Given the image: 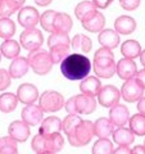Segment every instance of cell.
Returning <instances> with one entry per match:
<instances>
[{"label": "cell", "mask_w": 145, "mask_h": 154, "mask_svg": "<svg viewBox=\"0 0 145 154\" xmlns=\"http://www.w3.org/2000/svg\"><path fill=\"white\" fill-rule=\"evenodd\" d=\"M91 60L84 54L73 53L60 62V72L69 81H81L91 72Z\"/></svg>", "instance_id": "cell-1"}, {"label": "cell", "mask_w": 145, "mask_h": 154, "mask_svg": "<svg viewBox=\"0 0 145 154\" xmlns=\"http://www.w3.org/2000/svg\"><path fill=\"white\" fill-rule=\"evenodd\" d=\"M93 69L96 77L100 79H110L116 73V62L112 50L107 48H100L95 51Z\"/></svg>", "instance_id": "cell-2"}, {"label": "cell", "mask_w": 145, "mask_h": 154, "mask_svg": "<svg viewBox=\"0 0 145 154\" xmlns=\"http://www.w3.org/2000/svg\"><path fill=\"white\" fill-rule=\"evenodd\" d=\"M96 105H98L96 99L85 94L75 95L64 103L68 114H91L95 112Z\"/></svg>", "instance_id": "cell-3"}, {"label": "cell", "mask_w": 145, "mask_h": 154, "mask_svg": "<svg viewBox=\"0 0 145 154\" xmlns=\"http://www.w3.org/2000/svg\"><path fill=\"white\" fill-rule=\"evenodd\" d=\"M27 62L31 69L39 76H45L48 75L53 68V62L49 55V51L44 49H36L32 51H28Z\"/></svg>", "instance_id": "cell-4"}, {"label": "cell", "mask_w": 145, "mask_h": 154, "mask_svg": "<svg viewBox=\"0 0 145 154\" xmlns=\"http://www.w3.org/2000/svg\"><path fill=\"white\" fill-rule=\"evenodd\" d=\"M93 136H95L94 134V123L88 119H82V121L77 125L73 128L67 139H68V143L72 146L75 148H80V146H85L91 141Z\"/></svg>", "instance_id": "cell-5"}, {"label": "cell", "mask_w": 145, "mask_h": 154, "mask_svg": "<svg viewBox=\"0 0 145 154\" xmlns=\"http://www.w3.org/2000/svg\"><path fill=\"white\" fill-rule=\"evenodd\" d=\"M64 96L55 90H46L39 96V107L42 112L53 113L64 107Z\"/></svg>", "instance_id": "cell-6"}, {"label": "cell", "mask_w": 145, "mask_h": 154, "mask_svg": "<svg viewBox=\"0 0 145 154\" xmlns=\"http://www.w3.org/2000/svg\"><path fill=\"white\" fill-rule=\"evenodd\" d=\"M19 42L23 49H26L28 51L40 49L44 42V35L39 28H26L25 31L21 33L19 36Z\"/></svg>", "instance_id": "cell-7"}, {"label": "cell", "mask_w": 145, "mask_h": 154, "mask_svg": "<svg viewBox=\"0 0 145 154\" xmlns=\"http://www.w3.org/2000/svg\"><path fill=\"white\" fill-rule=\"evenodd\" d=\"M144 90L145 89L143 88V85L135 77H132V79L125 81L119 93H121V98H123L125 102L135 103L144 96Z\"/></svg>", "instance_id": "cell-8"}, {"label": "cell", "mask_w": 145, "mask_h": 154, "mask_svg": "<svg viewBox=\"0 0 145 154\" xmlns=\"http://www.w3.org/2000/svg\"><path fill=\"white\" fill-rule=\"evenodd\" d=\"M96 96H98V102L100 105H103L104 108H112L119 103L121 93L116 86L105 85L101 86V89Z\"/></svg>", "instance_id": "cell-9"}, {"label": "cell", "mask_w": 145, "mask_h": 154, "mask_svg": "<svg viewBox=\"0 0 145 154\" xmlns=\"http://www.w3.org/2000/svg\"><path fill=\"white\" fill-rule=\"evenodd\" d=\"M18 22L22 27L26 28H33L37 26L40 21V13L35 7H22L18 11Z\"/></svg>", "instance_id": "cell-10"}, {"label": "cell", "mask_w": 145, "mask_h": 154, "mask_svg": "<svg viewBox=\"0 0 145 154\" xmlns=\"http://www.w3.org/2000/svg\"><path fill=\"white\" fill-rule=\"evenodd\" d=\"M22 121L28 126H37L40 125L41 121L44 119V112L41 110V108L36 104H28L21 112Z\"/></svg>", "instance_id": "cell-11"}, {"label": "cell", "mask_w": 145, "mask_h": 154, "mask_svg": "<svg viewBox=\"0 0 145 154\" xmlns=\"http://www.w3.org/2000/svg\"><path fill=\"white\" fill-rule=\"evenodd\" d=\"M130 119V110L126 105L117 104L109 108V121L114 125V127H123Z\"/></svg>", "instance_id": "cell-12"}, {"label": "cell", "mask_w": 145, "mask_h": 154, "mask_svg": "<svg viewBox=\"0 0 145 154\" xmlns=\"http://www.w3.org/2000/svg\"><path fill=\"white\" fill-rule=\"evenodd\" d=\"M17 98H18V102H21L26 105L33 104L39 99V90L32 84H28V82L22 84L17 89Z\"/></svg>", "instance_id": "cell-13"}, {"label": "cell", "mask_w": 145, "mask_h": 154, "mask_svg": "<svg viewBox=\"0 0 145 154\" xmlns=\"http://www.w3.org/2000/svg\"><path fill=\"white\" fill-rule=\"evenodd\" d=\"M8 134L17 143H25L30 137L31 130L23 121H13L8 127Z\"/></svg>", "instance_id": "cell-14"}, {"label": "cell", "mask_w": 145, "mask_h": 154, "mask_svg": "<svg viewBox=\"0 0 145 154\" xmlns=\"http://www.w3.org/2000/svg\"><path fill=\"white\" fill-rule=\"evenodd\" d=\"M137 72V67L135 60L132 59H127V58H122L117 64H116V73L118 75L121 80L126 81L135 77Z\"/></svg>", "instance_id": "cell-15"}, {"label": "cell", "mask_w": 145, "mask_h": 154, "mask_svg": "<svg viewBox=\"0 0 145 154\" xmlns=\"http://www.w3.org/2000/svg\"><path fill=\"white\" fill-rule=\"evenodd\" d=\"M98 41L101 48H107L109 50H113L119 45V35L112 28H104L99 32Z\"/></svg>", "instance_id": "cell-16"}, {"label": "cell", "mask_w": 145, "mask_h": 154, "mask_svg": "<svg viewBox=\"0 0 145 154\" xmlns=\"http://www.w3.org/2000/svg\"><path fill=\"white\" fill-rule=\"evenodd\" d=\"M73 27V21L69 14L67 13H62V12H57L55 18H54V23H53V32L55 33H67L72 30Z\"/></svg>", "instance_id": "cell-17"}, {"label": "cell", "mask_w": 145, "mask_h": 154, "mask_svg": "<svg viewBox=\"0 0 145 154\" xmlns=\"http://www.w3.org/2000/svg\"><path fill=\"white\" fill-rule=\"evenodd\" d=\"M136 30V21L130 16H119L114 21V31L118 35H131Z\"/></svg>", "instance_id": "cell-18"}, {"label": "cell", "mask_w": 145, "mask_h": 154, "mask_svg": "<svg viewBox=\"0 0 145 154\" xmlns=\"http://www.w3.org/2000/svg\"><path fill=\"white\" fill-rule=\"evenodd\" d=\"M101 89V82L99 80V77H86V79L81 80V84H80V91L81 94H85V95H89V96H93L95 98L98 93Z\"/></svg>", "instance_id": "cell-19"}, {"label": "cell", "mask_w": 145, "mask_h": 154, "mask_svg": "<svg viewBox=\"0 0 145 154\" xmlns=\"http://www.w3.org/2000/svg\"><path fill=\"white\" fill-rule=\"evenodd\" d=\"M112 136H113V141L118 146H130L135 140V134L125 126L114 128Z\"/></svg>", "instance_id": "cell-20"}, {"label": "cell", "mask_w": 145, "mask_h": 154, "mask_svg": "<svg viewBox=\"0 0 145 154\" xmlns=\"http://www.w3.org/2000/svg\"><path fill=\"white\" fill-rule=\"evenodd\" d=\"M114 131V125L109 121V118L100 117L94 122V134L99 139H108Z\"/></svg>", "instance_id": "cell-21"}, {"label": "cell", "mask_w": 145, "mask_h": 154, "mask_svg": "<svg viewBox=\"0 0 145 154\" xmlns=\"http://www.w3.org/2000/svg\"><path fill=\"white\" fill-rule=\"evenodd\" d=\"M28 68H30V66H28L27 58L17 57L14 58L11 66H9L8 72L12 79H21V77H23L28 72Z\"/></svg>", "instance_id": "cell-22"}, {"label": "cell", "mask_w": 145, "mask_h": 154, "mask_svg": "<svg viewBox=\"0 0 145 154\" xmlns=\"http://www.w3.org/2000/svg\"><path fill=\"white\" fill-rule=\"evenodd\" d=\"M96 12H98V9L94 5V3L89 2V0H84V2L79 3L75 8V16L80 22H84L90 17H93Z\"/></svg>", "instance_id": "cell-23"}, {"label": "cell", "mask_w": 145, "mask_h": 154, "mask_svg": "<svg viewBox=\"0 0 145 154\" xmlns=\"http://www.w3.org/2000/svg\"><path fill=\"white\" fill-rule=\"evenodd\" d=\"M60 131H62V121L58 117H55V116H50V117H46L41 121L39 134L50 135V134L60 132Z\"/></svg>", "instance_id": "cell-24"}, {"label": "cell", "mask_w": 145, "mask_h": 154, "mask_svg": "<svg viewBox=\"0 0 145 154\" xmlns=\"http://www.w3.org/2000/svg\"><path fill=\"white\" fill-rule=\"evenodd\" d=\"M82 27L89 32H100L101 30H104L105 26V17L100 12H96L93 17H90L89 19L81 22Z\"/></svg>", "instance_id": "cell-25"}, {"label": "cell", "mask_w": 145, "mask_h": 154, "mask_svg": "<svg viewBox=\"0 0 145 154\" xmlns=\"http://www.w3.org/2000/svg\"><path fill=\"white\" fill-rule=\"evenodd\" d=\"M71 46L72 49L81 53V54H86V53L91 51V48H93V41L91 38L86 35H76L71 40Z\"/></svg>", "instance_id": "cell-26"}, {"label": "cell", "mask_w": 145, "mask_h": 154, "mask_svg": "<svg viewBox=\"0 0 145 154\" xmlns=\"http://www.w3.org/2000/svg\"><path fill=\"white\" fill-rule=\"evenodd\" d=\"M140 53H141V45L136 40H126L121 45V54L123 58L135 60V58H139Z\"/></svg>", "instance_id": "cell-27"}, {"label": "cell", "mask_w": 145, "mask_h": 154, "mask_svg": "<svg viewBox=\"0 0 145 154\" xmlns=\"http://www.w3.org/2000/svg\"><path fill=\"white\" fill-rule=\"evenodd\" d=\"M19 51H21V45H19L18 41L13 40V38L4 40V42L0 45V53L7 59H14V58L19 57Z\"/></svg>", "instance_id": "cell-28"}, {"label": "cell", "mask_w": 145, "mask_h": 154, "mask_svg": "<svg viewBox=\"0 0 145 154\" xmlns=\"http://www.w3.org/2000/svg\"><path fill=\"white\" fill-rule=\"evenodd\" d=\"M45 136V143H46V152L50 153H58L60 152L64 146V137L62 136L60 132L50 134V135H44Z\"/></svg>", "instance_id": "cell-29"}, {"label": "cell", "mask_w": 145, "mask_h": 154, "mask_svg": "<svg viewBox=\"0 0 145 154\" xmlns=\"http://www.w3.org/2000/svg\"><path fill=\"white\" fill-rule=\"evenodd\" d=\"M18 98L12 93H4L0 95V112L11 113L17 108Z\"/></svg>", "instance_id": "cell-30"}, {"label": "cell", "mask_w": 145, "mask_h": 154, "mask_svg": "<svg viewBox=\"0 0 145 154\" xmlns=\"http://www.w3.org/2000/svg\"><path fill=\"white\" fill-rule=\"evenodd\" d=\"M130 130L135 134V136H144L145 135V116L141 113L134 114L128 119Z\"/></svg>", "instance_id": "cell-31"}, {"label": "cell", "mask_w": 145, "mask_h": 154, "mask_svg": "<svg viewBox=\"0 0 145 154\" xmlns=\"http://www.w3.org/2000/svg\"><path fill=\"white\" fill-rule=\"evenodd\" d=\"M16 33V23L12 18H0V37L4 40L12 38Z\"/></svg>", "instance_id": "cell-32"}, {"label": "cell", "mask_w": 145, "mask_h": 154, "mask_svg": "<svg viewBox=\"0 0 145 154\" xmlns=\"http://www.w3.org/2000/svg\"><path fill=\"white\" fill-rule=\"evenodd\" d=\"M71 45H54L49 48V55L54 64L60 63L67 55H69Z\"/></svg>", "instance_id": "cell-33"}, {"label": "cell", "mask_w": 145, "mask_h": 154, "mask_svg": "<svg viewBox=\"0 0 145 154\" xmlns=\"http://www.w3.org/2000/svg\"><path fill=\"white\" fill-rule=\"evenodd\" d=\"M113 143L108 139H98L91 149L93 154H113Z\"/></svg>", "instance_id": "cell-34"}, {"label": "cell", "mask_w": 145, "mask_h": 154, "mask_svg": "<svg viewBox=\"0 0 145 154\" xmlns=\"http://www.w3.org/2000/svg\"><path fill=\"white\" fill-rule=\"evenodd\" d=\"M17 141L11 136L0 137V154H18Z\"/></svg>", "instance_id": "cell-35"}, {"label": "cell", "mask_w": 145, "mask_h": 154, "mask_svg": "<svg viewBox=\"0 0 145 154\" xmlns=\"http://www.w3.org/2000/svg\"><path fill=\"white\" fill-rule=\"evenodd\" d=\"M21 8L22 7H19L13 0H2L0 2V18H3V17L9 18L16 12H18Z\"/></svg>", "instance_id": "cell-36"}, {"label": "cell", "mask_w": 145, "mask_h": 154, "mask_svg": "<svg viewBox=\"0 0 145 154\" xmlns=\"http://www.w3.org/2000/svg\"><path fill=\"white\" fill-rule=\"evenodd\" d=\"M81 121H82V118L79 114H68L63 121H62V131L66 134V136H68Z\"/></svg>", "instance_id": "cell-37"}, {"label": "cell", "mask_w": 145, "mask_h": 154, "mask_svg": "<svg viewBox=\"0 0 145 154\" xmlns=\"http://www.w3.org/2000/svg\"><path fill=\"white\" fill-rule=\"evenodd\" d=\"M55 14H57L55 11H46L40 16V21H39V23L41 25L44 31L53 33V23H54Z\"/></svg>", "instance_id": "cell-38"}, {"label": "cell", "mask_w": 145, "mask_h": 154, "mask_svg": "<svg viewBox=\"0 0 145 154\" xmlns=\"http://www.w3.org/2000/svg\"><path fill=\"white\" fill-rule=\"evenodd\" d=\"M54 45H71V38L67 33H50L48 38V46L51 48Z\"/></svg>", "instance_id": "cell-39"}, {"label": "cell", "mask_w": 145, "mask_h": 154, "mask_svg": "<svg viewBox=\"0 0 145 154\" xmlns=\"http://www.w3.org/2000/svg\"><path fill=\"white\" fill-rule=\"evenodd\" d=\"M31 148L36 154L46 152V143H45V136L44 135H41V134L35 135L33 139H32V141H31Z\"/></svg>", "instance_id": "cell-40"}, {"label": "cell", "mask_w": 145, "mask_h": 154, "mask_svg": "<svg viewBox=\"0 0 145 154\" xmlns=\"http://www.w3.org/2000/svg\"><path fill=\"white\" fill-rule=\"evenodd\" d=\"M12 84V77L9 72L4 68H0V91H4L8 89Z\"/></svg>", "instance_id": "cell-41"}, {"label": "cell", "mask_w": 145, "mask_h": 154, "mask_svg": "<svg viewBox=\"0 0 145 154\" xmlns=\"http://www.w3.org/2000/svg\"><path fill=\"white\" fill-rule=\"evenodd\" d=\"M119 5L122 7L125 11L131 12L137 9L140 5V0H119Z\"/></svg>", "instance_id": "cell-42"}, {"label": "cell", "mask_w": 145, "mask_h": 154, "mask_svg": "<svg viewBox=\"0 0 145 154\" xmlns=\"http://www.w3.org/2000/svg\"><path fill=\"white\" fill-rule=\"evenodd\" d=\"M91 2L94 3L96 9H105L113 3V0H91Z\"/></svg>", "instance_id": "cell-43"}, {"label": "cell", "mask_w": 145, "mask_h": 154, "mask_svg": "<svg viewBox=\"0 0 145 154\" xmlns=\"http://www.w3.org/2000/svg\"><path fill=\"white\" fill-rule=\"evenodd\" d=\"M135 79H136L139 82L143 85V88L145 89V68L137 71V72H136V75H135Z\"/></svg>", "instance_id": "cell-44"}, {"label": "cell", "mask_w": 145, "mask_h": 154, "mask_svg": "<svg viewBox=\"0 0 145 154\" xmlns=\"http://www.w3.org/2000/svg\"><path fill=\"white\" fill-rule=\"evenodd\" d=\"M113 154H131V149L128 146H118L113 150Z\"/></svg>", "instance_id": "cell-45"}, {"label": "cell", "mask_w": 145, "mask_h": 154, "mask_svg": "<svg viewBox=\"0 0 145 154\" xmlns=\"http://www.w3.org/2000/svg\"><path fill=\"white\" fill-rule=\"evenodd\" d=\"M137 110H139V113L145 116V96H143V98H140L137 100Z\"/></svg>", "instance_id": "cell-46"}, {"label": "cell", "mask_w": 145, "mask_h": 154, "mask_svg": "<svg viewBox=\"0 0 145 154\" xmlns=\"http://www.w3.org/2000/svg\"><path fill=\"white\" fill-rule=\"evenodd\" d=\"M131 154H145V146L136 145L134 149H131Z\"/></svg>", "instance_id": "cell-47"}, {"label": "cell", "mask_w": 145, "mask_h": 154, "mask_svg": "<svg viewBox=\"0 0 145 154\" xmlns=\"http://www.w3.org/2000/svg\"><path fill=\"white\" fill-rule=\"evenodd\" d=\"M51 2H53V0H35V3L37 4V5H40V7H46V5H49Z\"/></svg>", "instance_id": "cell-48"}, {"label": "cell", "mask_w": 145, "mask_h": 154, "mask_svg": "<svg viewBox=\"0 0 145 154\" xmlns=\"http://www.w3.org/2000/svg\"><path fill=\"white\" fill-rule=\"evenodd\" d=\"M139 58H140V62H141V64L144 66V64H145V49L141 50V53H140Z\"/></svg>", "instance_id": "cell-49"}, {"label": "cell", "mask_w": 145, "mask_h": 154, "mask_svg": "<svg viewBox=\"0 0 145 154\" xmlns=\"http://www.w3.org/2000/svg\"><path fill=\"white\" fill-rule=\"evenodd\" d=\"M13 2H14V3H17L19 7H22L23 4H25V2H26V0H13Z\"/></svg>", "instance_id": "cell-50"}, {"label": "cell", "mask_w": 145, "mask_h": 154, "mask_svg": "<svg viewBox=\"0 0 145 154\" xmlns=\"http://www.w3.org/2000/svg\"><path fill=\"white\" fill-rule=\"evenodd\" d=\"M40 154H54V153H50V152H44V153H40Z\"/></svg>", "instance_id": "cell-51"}, {"label": "cell", "mask_w": 145, "mask_h": 154, "mask_svg": "<svg viewBox=\"0 0 145 154\" xmlns=\"http://www.w3.org/2000/svg\"><path fill=\"white\" fill-rule=\"evenodd\" d=\"M2 57H3V55H2V53H0V60H2Z\"/></svg>", "instance_id": "cell-52"}, {"label": "cell", "mask_w": 145, "mask_h": 154, "mask_svg": "<svg viewBox=\"0 0 145 154\" xmlns=\"http://www.w3.org/2000/svg\"><path fill=\"white\" fill-rule=\"evenodd\" d=\"M144 146H145V141H144Z\"/></svg>", "instance_id": "cell-53"}, {"label": "cell", "mask_w": 145, "mask_h": 154, "mask_svg": "<svg viewBox=\"0 0 145 154\" xmlns=\"http://www.w3.org/2000/svg\"><path fill=\"white\" fill-rule=\"evenodd\" d=\"M144 68H145V64H144Z\"/></svg>", "instance_id": "cell-54"}, {"label": "cell", "mask_w": 145, "mask_h": 154, "mask_svg": "<svg viewBox=\"0 0 145 154\" xmlns=\"http://www.w3.org/2000/svg\"><path fill=\"white\" fill-rule=\"evenodd\" d=\"M0 2H2V0H0Z\"/></svg>", "instance_id": "cell-55"}]
</instances>
